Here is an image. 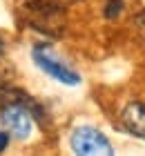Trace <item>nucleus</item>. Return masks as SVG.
Returning <instances> with one entry per match:
<instances>
[{"instance_id": "1", "label": "nucleus", "mask_w": 145, "mask_h": 156, "mask_svg": "<svg viewBox=\"0 0 145 156\" xmlns=\"http://www.w3.org/2000/svg\"><path fill=\"white\" fill-rule=\"evenodd\" d=\"M18 18L47 36H58L65 27V7L60 0H18Z\"/></svg>"}, {"instance_id": "2", "label": "nucleus", "mask_w": 145, "mask_h": 156, "mask_svg": "<svg viewBox=\"0 0 145 156\" xmlns=\"http://www.w3.org/2000/svg\"><path fill=\"white\" fill-rule=\"evenodd\" d=\"M71 150L81 156H110L114 154L110 140L105 138V134H100L96 127H89V125H83V127H76L71 132Z\"/></svg>"}, {"instance_id": "3", "label": "nucleus", "mask_w": 145, "mask_h": 156, "mask_svg": "<svg viewBox=\"0 0 145 156\" xmlns=\"http://www.w3.org/2000/svg\"><path fill=\"white\" fill-rule=\"evenodd\" d=\"M34 62L45 74H49L52 78H56V80L63 83V85H78L81 83V76H78L71 67L65 65L47 45H38L34 49Z\"/></svg>"}, {"instance_id": "4", "label": "nucleus", "mask_w": 145, "mask_h": 156, "mask_svg": "<svg viewBox=\"0 0 145 156\" xmlns=\"http://www.w3.org/2000/svg\"><path fill=\"white\" fill-rule=\"evenodd\" d=\"M2 125L9 129L11 136L16 138H27L34 129V116L23 103H9L2 107Z\"/></svg>"}, {"instance_id": "5", "label": "nucleus", "mask_w": 145, "mask_h": 156, "mask_svg": "<svg viewBox=\"0 0 145 156\" xmlns=\"http://www.w3.org/2000/svg\"><path fill=\"white\" fill-rule=\"evenodd\" d=\"M123 125L129 134L139 138H145V105L143 103H132L123 112Z\"/></svg>"}, {"instance_id": "6", "label": "nucleus", "mask_w": 145, "mask_h": 156, "mask_svg": "<svg viewBox=\"0 0 145 156\" xmlns=\"http://www.w3.org/2000/svg\"><path fill=\"white\" fill-rule=\"evenodd\" d=\"M9 78H11V67L2 58V42H0V85H7Z\"/></svg>"}, {"instance_id": "7", "label": "nucleus", "mask_w": 145, "mask_h": 156, "mask_svg": "<svg viewBox=\"0 0 145 156\" xmlns=\"http://www.w3.org/2000/svg\"><path fill=\"white\" fill-rule=\"evenodd\" d=\"M121 11H123V2L121 0H110V2H107V9H105V16L107 18H116Z\"/></svg>"}, {"instance_id": "8", "label": "nucleus", "mask_w": 145, "mask_h": 156, "mask_svg": "<svg viewBox=\"0 0 145 156\" xmlns=\"http://www.w3.org/2000/svg\"><path fill=\"white\" fill-rule=\"evenodd\" d=\"M136 27H139V29H141V34H143V36H145V11H141V13H136Z\"/></svg>"}, {"instance_id": "9", "label": "nucleus", "mask_w": 145, "mask_h": 156, "mask_svg": "<svg viewBox=\"0 0 145 156\" xmlns=\"http://www.w3.org/2000/svg\"><path fill=\"white\" fill-rule=\"evenodd\" d=\"M7 145H9V134H7V132H0V152H5Z\"/></svg>"}]
</instances>
